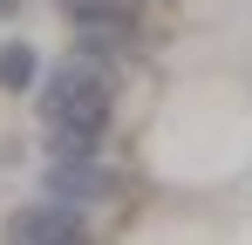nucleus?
Wrapping results in <instances>:
<instances>
[{"mask_svg":"<svg viewBox=\"0 0 252 245\" xmlns=\"http://www.w3.org/2000/svg\"><path fill=\"white\" fill-rule=\"evenodd\" d=\"M136 170L157 191L232 198L252 184V75L218 61L157 89L136 129Z\"/></svg>","mask_w":252,"mask_h":245,"instance_id":"f257e3e1","label":"nucleus"},{"mask_svg":"<svg viewBox=\"0 0 252 245\" xmlns=\"http://www.w3.org/2000/svg\"><path fill=\"white\" fill-rule=\"evenodd\" d=\"M109 245H232V198H198V191H143L123 211Z\"/></svg>","mask_w":252,"mask_h":245,"instance_id":"f03ea898","label":"nucleus"}]
</instances>
